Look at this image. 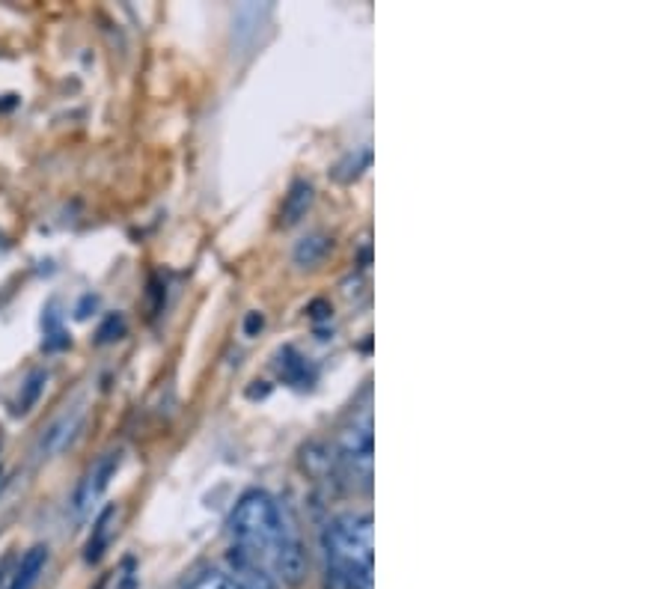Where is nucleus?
<instances>
[{
    "label": "nucleus",
    "mask_w": 669,
    "mask_h": 589,
    "mask_svg": "<svg viewBox=\"0 0 669 589\" xmlns=\"http://www.w3.org/2000/svg\"><path fill=\"white\" fill-rule=\"evenodd\" d=\"M327 574L345 589H375V544H372V515L348 512L325 527Z\"/></svg>",
    "instance_id": "1"
},
{
    "label": "nucleus",
    "mask_w": 669,
    "mask_h": 589,
    "mask_svg": "<svg viewBox=\"0 0 669 589\" xmlns=\"http://www.w3.org/2000/svg\"><path fill=\"white\" fill-rule=\"evenodd\" d=\"M283 527H286V518H283L277 500L259 488L241 494L233 515H229V533H233L235 542L233 548L256 563L271 560L283 536Z\"/></svg>",
    "instance_id": "2"
},
{
    "label": "nucleus",
    "mask_w": 669,
    "mask_h": 589,
    "mask_svg": "<svg viewBox=\"0 0 669 589\" xmlns=\"http://www.w3.org/2000/svg\"><path fill=\"white\" fill-rule=\"evenodd\" d=\"M336 464L351 488H372V464H375V438H372V411H354V417L336 438Z\"/></svg>",
    "instance_id": "3"
},
{
    "label": "nucleus",
    "mask_w": 669,
    "mask_h": 589,
    "mask_svg": "<svg viewBox=\"0 0 669 589\" xmlns=\"http://www.w3.org/2000/svg\"><path fill=\"white\" fill-rule=\"evenodd\" d=\"M119 464H123V450H107L98 462L86 471V476L81 479L78 491H75V515H84L86 509H90L93 504H98L102 500V494L107 488H111V479L116 476Z\"/></svg>",
    "instance_id": "4"
},
{
    "label": "nucleus",
    "mask_w": 669,
    "mask_h": 589,
    "mask_svg": "<svg viewBox=\"0 0 669 589\" xmlns=\"http://www.w3.org/2000/svg\"><path fill=\"white\" fill-rule=\"evenodd\" d=\"M271 565L274 572L280 574V581L286 586H301L304 577H306V551L301 539L295 536L292 524L286 521V527H283V536L277 542V548L271 554Z\"/></svg>",
    "instance_id": "5"
},
{
    "label": "nucleus",
    "mask_w": 669,
    "mask_h": 589,
    "mask_svg": "<svg viewBox=\"0 0 669 589\" xmlns=\"http://www.w3.org/2000/svg\"><path fill=\"white\" fill-rule=\"evenodd\" d=\"M81 420H84V408H81V405H78V408L63 411L60 417L54 420V423L48 425V429H45V434H42V441H39V446H36L39 458H45V455H51V453L63 450V446L69 444L72 434L81 429Z\"/></svg>",
    "instance_id": "6"
},
{
    "label": "nucleus",
    "mask_w": 669,
    "mask_h": 589,
    "mask_svg": "<svg viewBox=\"0 0 669 589\" xmlns=\"http://www.w3.org/2000/svg\"><path fill=\"white\" fill-rule=\"evenodd\" d=\"M229 563H233V581L238 589H277V584H274V577L265 572V565L250 560V556H245L241 551H229Z\"/></svg>",
    "instance_id": "7"
},
{
    "label": "nucleus",
    "mask_w": 669,
    "mask_h": 589,
    "mask_svg": "<svg viewBox=\"0 0 669 589\" xmlns=\"http://www.w3.org/2000/svg\"><path fill=\"white\" fill-rule=\"evenodd\" d=\"M45 563H48V544H33V548L21 554V560L15 563L9 589H33L39 581V574L45 572Z\"/></svg>",
    "instance_id": "8"
},
{
    "label": "nucleus",
    "mask_w": 669,
    "mask_h": 589,
    "mask_svg": "<svg viewBox=\"0 0 669 589\" xmlns=\"http://www.w3.org/2000/svg\"><path fill=\"white\" fill-rule=\"evenodd\" d=\"M313 205V185L310 182H295L292 188H289V194H286V200H283V209H280V221H283V226H295L301 221V217L306 215V209H310Z\"/></svg>",
    "instance_id": "9"
},
{
    "label": "nucleus",
    "mask_w": 669,
    "mask_h": 589,
    "mask_svg": "<svg viewBox=\"0 0 669 589\" xmlns=\"http://www.w3.org/2000/svg\"><path fill=\"white\" fill-rule=\"evenodd\" d=\"M114 521H116V506H107L102 515H98L95 527H93V536H90V542H86V551H84L86 563L102 560V554L107 551V544H111V536H114Z\"/></svg>",
    "instance_id": "10"
},
{
    "label": "nucleus",
    "mask_w": 669,
    "mask_h": 589,
    "mask_svg": "<svg viewBox=\"0 0 669 589\" xmlns=\"http://www.w3.org/2000/svg\"><path fill=\"white\" fill-rule=\"evenodd\" d=\"M369 164H372V146H360L354 152H348V155L336 164V167H334V179L343 182V185L354 182V179L364 176V170H369Z\"/></svg>",
    "instance_id": "11"
},
{
    "label": "nucleus",
    "mask_w": 669,
    "mask_h": 589,
    "mask_svg": "<svg viewBox=\"0 0 669 589\" xmlns=\"http://www.w3.org/2000/svg\"><path fill=\"white\" fill-rule=\"evenodd\" d=\"M277 366H280V375L286 381H292V384H298V387H306L313 381V373L306 369V360L295 352V348H283Z\"/></svg>",
    "instance_id": "12"
},
{
    "label": "nucleus",
    "mask_w": 669,
    "mask_h": 589,
    "mask_svg": "<svg viewBox=\"0 0 669 589\" xmlns=\"http://www.w3.org/2000/svg\"><path fill=\"white\" fill-rule=\"evenodd\" d=\"M45 381H48V373L45 369H33V373L25 378V384H21V393H18V399H15V414H27L33 405H36L39 402V396H42V390H45Z\"/></svg>",
    "instance_id": "13"
},
{
    "label": "nucleus",
    "mask_w": 669,
    "mask_h": 589,
    "mask_svg": "<svg viewBox=\"0 0 669 589\" xmlns=\"http://www.w3.org/2000/svg\"><path fill=\"white\" fill-rule=\"evenodd\" d=\"M327 250H331V238H327V235H310V238H304V242H298V247H295V262L304 265V268H313L327 256Z\"/></svg>",
    "instance_id": "14"
},
{
    "label": "nucleus",
    "mask_w": 669,
    "mask_h": 589,
    "mask_svg": "<svg viewBox=\"0 0 669 589\" xmlns=\"http://www.w3.org/2000/svg\"><path fill=\"white\" fill-rule=\"evenodd\" d=\"M185 589H238V586L229 574L217 572V569H205L200 574H194Z\"/></svg>",
    "instance_id": "15"
},
{
    "label": "nucleus",
    "mask_w": 669,
    "mask_h": 589,
    "mask_svg": "<svg viewBox=\"0 0 669 589\" xmlns=\"http://www.w3.org/2000/svg\"><path fill=\"white\" fill-rule=\"evenodd\" d=\"M69 345V336H65L63 324L57 319V313H45V352H60V348Z\"/></svg>",
    "instance_id": "16"
},
{
    "label": "nucleus",
    "mask_w": 669,
    "mask_h": 589,
    "mask_svg": "<svg viewBox=\"0 0 669 589\" xmlns=\"http://www.w3.org/2000/svg\"><path fill=\"white\" fill-rule=\"evenodd\" d=\"M123 334H125V319H123V315H107L105 324L98 327V343L107 345V343L119 340Z\"/></svg>",
    "instance_id": "17"
},
{
    "label": "nucleus",
    "mask_w": 669,
    "mask_h": 589,
    "mask_svg": "<svg viewBox=\"0 0 669 589\" xmlns=\"http://www.w3.org/2000/svg\"><path fill=\"white\" fill-rule=\"evenodd\" d=\"M13 572H15V556L6 554L4 560H0V589H9V581H13Z\"/></svg>",
    "instance_id": "18"
},
{
    "label": "nucleus",
    "mask_w": 669,
    "mask_h": 589,
    "mask_svg": "<svg viewBox=\"0 0 669 589\" xmlns=\"http://www.w3.org/2000/svg\"><path fill=\"white\" fill-rule=\"evenodd\" d=\"M256 331H262V315H259V313H250V315H247V322H245V334H247V336H254Z\"/></svg>",
    "instance_id": "19"
},
{
    "label": "nucleus",
    "mask_w": 669,
    "mask_h": 589,
    "mask_svg": "<svg viewBox=\"0 0 669 589\" xmlns=\"http://www.w3.org/2000/svg\"><path fill=\"white\" fill-rule=\"evenodd\" d=\"M6 488V474H4V467H0V491Z\"/></svg>",
    "instance_id": "20"
}]
</instances>
